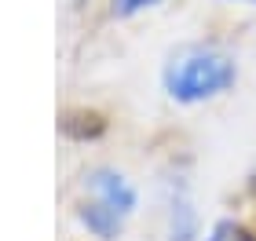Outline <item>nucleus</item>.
Wrapping results in <instances>:
<instances>
[{"label": "nucleus", "instance_id": "nucleus-1", "mask_svg": "<svg viewBox=\"0 0 256 241\" xmlns=\"http://www.w3.org/2000/svg\"><path fill=\"white\" fill-rule=\"evenodd\" d=\"M234 80H238L234 59H227L220 51H190L165 66V91L183 106L224 95Z\"/></svg>", "mask_w": 256, "mask_h": 241}, {"label": "nucleus", "instance_id": "nucleus-4", "mask_svg": "<svg viewBox=\"0 0 256 241\" xmlns=\"http://www.w3.org/2000/svg\"><path fill=\"white\" fill-rule=\"evenodd\" d=\"M198 238V212L187 190H176L168 201V241H194Z\"/></svg>", "mask_w": 256, "mask_h": 241}, {"label": "nucleus", "instance_id": "nucleus-5", "mask_svg": "<svg viewBox=\"0 0 256 241\" xmlns=\"http://www.w3.org/2000/svg\"><path fill=\"white\" fill-rule=\"evenodd\" d=\"M205 241H256V238H252V231H246V227L234 223V220H220L212 231H208Z\"/></svg>", "mask_w": 256, "mask_h": 241}, {"label": "nucleus", "instance_id": "nucleus-3", "mask_svg": "<svg viewBox=\"0 0 256 241\" xmlns=\"http://www.w3.org/2000/svg\"><path fill=\"white\" fill-rule=\"evenodd\" d=\"M77 216H80V223H84L96 238H102V241L121 238V231H124V216L114 212L110 205H102V201H84L77 209Z\"/></svg>", "mask_w": 256, "mask_h": 241}, {"label": "nucleus", "instance_id": "nucleus-2", "mask_svg": "<svg viewBox=\"0 0 256 241\" xmlns=\"http://www.w3.org/2000/svg\"><path fill=\"white\" fill-rule=\"evenodd\" d=\"M84 183H88V190L96 194V201H102V205H110L114 212H121L124 220L136 212V187L128 183L121 172H114V168H96V172H88L84 176Z\"/></svg>", "mask_w": 256, "mask_h": 241}, {"label": "nucleus", "instance_id": "nucleus-6", "mask_svg": "<svg viewBox=\"0 0 256 241\" xmlns=\"http://www.w3.org/2000/svg\"><path fill=\"white\" fill-rule=\"evenodd\" d=\"M154 4H161V0H114V15L118 18H132V15H139V11H146V7H154Z\"/></svg>", "mask_w": 256, "mask_h": 241}]
</instances>
